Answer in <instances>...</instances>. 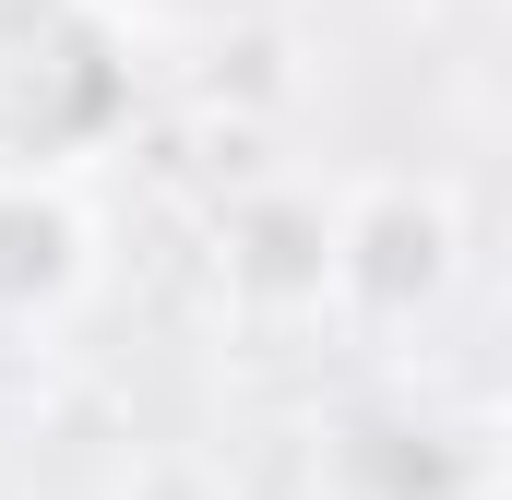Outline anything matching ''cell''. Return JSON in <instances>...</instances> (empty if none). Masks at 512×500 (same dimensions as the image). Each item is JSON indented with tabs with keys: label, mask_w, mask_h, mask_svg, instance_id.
Here are the masks:
<instances>
[{
	"label": "cell",
	"mask_w": 512,
	"mask_h": 500,
	"mask_svg": "<svg viewBox=\"0 0 512 500\" xmlns=\"http://www.w3.org/2000/svg\"><path fill=\"white\" fill-rule=\"evenodd\" d=\"M120 120V48L72 0H0V179L60 167Z\"/></svg>",
	"instance_id": "6da1fadb"
},
{
	"label": "cell",
	"mask_w": 512,
	"mask_h": 500,
	"mask_svg": "<svg viewBox=\"0 0 512 500\" xmlns=\"http://www.w3.org/2000/svg\"><path fill=\"white\" fill-rule=\"evenodd\" d=\"M441 262H453L441 203H405V191L370 203V215L346 227V250H334V274H346L358 298H382V310H393V298H429V286H441Z\"/></svg>",
	"instance_id": "7a4b0ae2"
},
{
	"label": "cell",
	"mask_w": 512,
	"mask_h": 500,
	"mask_svg": "<svg viewBox=\"0 0 512 500\" xmlns=\"http://www.w3.org/2000/svg\"><path fill=\"white\" fill-rule=\"evenodd\" d=\"M72 286V215L36 179H0V310H36Z\"/></svg>",
	"instance_id": "3957f363"
},
{
	"label": "cell",
	"mask_w": 512,
	"mask_h": 500,
	"mask_svg": "<svg viewBox=\"0 0 512 500\" xmlns=\"http://www.w3.org/2000/svg\"><path fill=\"white\" fill-rule=\"evenodd\" d=\"M239 286H262V298H286V286H322L334 274V250H346V227H322V215H251L239 227Z\"/></svg>",
	"instance_id": "277c9868"
}]
</instances>
